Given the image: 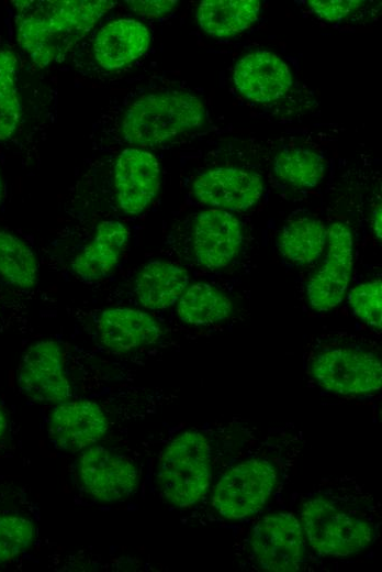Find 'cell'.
Listing matches in <instances>:
<instances>
[{"label":"cell","mask_w":382,"mask_h":572,"mask_svg":"<svg viewBox=\"0 0 382 572\" xmlns=\"http://www.w3.org/2000/svg\"><path fill=\"white\" fill-rule=\"evenodd\" d=\"M304 443L303 433L290 425L258 431L211 487L205 498L210 521L241 522L272 509L292 480Z\"/></svg>","instance_id":"1"},{"label":"cell","mask_w":382,"mask_h":572,"mask_svg":"<svg viewBox=\"0 0 382 572\" xmlns=\"http://www.w3.org/2000/svg\"><path fill=\"white\" fill-rule=\"evenodd\" d=\"M290 505L311 548L324 559L359 554L380 539L381 504L356 477H324L293 493Z\"/></svg>","instance_id":"2"},{"label":"cell","mask_w":382,"mask_h":572,"mask_svg":"<svg viewBox=\"0 0 382 572\" xmlns=\"http://www.w3.org/2000/svg\"><path fill=\"white\" fill-rule=\"evenodd\" d=\"M258 431L257 427L232 419L175 435L157 461L155 484L161 499L181 509L205 501L229 459Z\"/></svg>","instance_id":"3"},{"label":"cell","mask_w":382,"mask_h":572,"mask_svg":"<svg viewBox=\"0 0 382 572\" xmlns=\"http://www.w3.org/2000/svg\"><path fill=\"white\" fill-rule=\"evenodd\" d=\"M234 536V563L247 571L297 572L327 568L310 546L296 514L267 510L245 521Z\"/></svg>","instance_id":"4"},{"label":"cell","mask_w":382,"mask_h":572,"mask_svg":"<svg viewBox=\"0 0 382 572\" xmlns=\"http://www.w3.org/2000/svg\"><path fill=\"white\" fill-rule=\"evenodd\" d=\"M307 369L321 387L342 396L374 394L382 385L380 353L353 337L319 339L308 353Z\"/></svg>","instance_id":"5"},{"label":"cell","mask_w":382,"mask_h":572,"mask_svg":"<svg viewBox=\"0 0 382 572\" xmlns=\"http://www.w3.org/2000/svg\"><path fill=\"white\" fill-rule=\"evenodd\" d=\"M201 100L184 91H159L142 96L126 110L124 139L139 146H155L200 128L205 121Z\"/></svg>","instance_id":"6"},{"label":"cell","mask_w":382,"mask_h":572,"mask_svg":"<svg viewBox=\"0 0 382 572\" xmlns=\"http://www.w3.org/2000/svg\"><path fill=\"white\" fill-rule=\"evenodd\" d=\"M77 477L90 496L102 502H116L136 492L141 472L131 457L92 444L79 457Z\"/></svg>","instance_id":"7"},{"label":"cell","mask_w":382,"mask_h":572,"mask_svg":"<svg viewBox=\"0 0 382 572\" xmlns=\"http://www.w3.org/2000/svg\"><path fill=\"white\" fill-rule=\"evenodd\" d=\"M327 252L323 265L306 284L310 306L329 311L346 295L353 265V239L348 226L334 222L326 229Z\"/></svg>","instance_id":"8"},{"label":"cell","mask_w":382,"mask_h":572,"mask_svg":"<svg viewBox=\"0 0 382 572\" xmlns=\"http://www.w3.org/2000/svg\"><path fill=\"white\" fill-rule=\"evenodd\" d=\"M16 381L20 391L37 403L59 404L72 397L60 346L52 340L35 342L24 352Z\"/></svg>","instance_id":"9"},{"label":"cell","mask_w":382,"mask_h":572,"mask_svg":"<svg viewBox=\"0 0 382 572\" xmlns=\"http://www.w3.org/2000/svg\"><path fill=\"white\" fill-rule=\"evenodd\" d=\"M111 426L105 408L93 400H67L56 404L47 435L56 449L80 451L99 442Z\"/></svg>","instance_id":"10"},{"label":"cell","mask_w":382,"mask_h":572,"mask_svg":"<svg viewBox=\"0 0 382 572\" xmlns=\"http://www.w3.org/2000/svg\"><path fill=\"white\" fill-rule=\"evenodd\" d=\"M195 198L215 209L241 211L258 202L263 193V180L254 170L239 167H214L196 176L193 182Z\"/></svg>","instance_id":"11"},{"label":"cell","mask_w":382,"mask_h":572,"mask_svg":"<svg viewBox=\"0 0 382 572\" xmlns=\"http://www.w3.org/2000/svg\"><path fill=\"white\" fill-rule=\"evenodd\" d=\"M241 242V224L229 211L212 208L196 216L192 248L200 265L213 270L229 265L239 253Z\"/></svg>","instance_id":"12"},{"label":"cell","mask_w":382,"mask_h":572,"mask_svg":"<svg viewBox=\"0 0 382 572\" xmlns=\"http://www.w3.org/2000/svg\"><path fill=\"white\" fill-rule=\"evenodd\" d=\"M114 182L121 209L130 215H138L147 208L158 193L159 163L147 151L126 148L116 158Z\"/></svg>","instance_id":"13"},{"label":"cell","mask_w":382,"mask_h":572,"mask_svg":"<svg viewBox=\"0 0 382 572\" xmlns=\"http://www.w3.org/2000/svg\"><path fill=\"white\" fill-rule=\"evenodd\" d=\"M233 79L237 90L256 102H271L288 92L293 84L288 65L269 51L246 54L235 65Z\"/></svg>","instance_id":"14"},{"label":"cell","mask_w":382,"mask_h":572,"mask_svg":"<svg viewBox=\"0 0 382 572\" xmlns=\"http://www.w3.org/2000/svg\"><path fill=\"white\" fill-rule=\"evenodd\" d=\"M99 341L116 352L156 343L162 336L159 323L148 314L132 308L102 311L96 321Z\"/></svg>","instance_id":"15"},{"label":"cell","mask_w":382,"mask_h":572,"mask_svg":"<svg viewBox=\"0 0 382 572\" xmlns=\"http://www.w3.org/2000/svg\"><path fill=\"white\" fill-rule=\"evenodd\" d=\"M149 43V31L143 23L132 19L115 20L97 34L94 57L103 68L119 69L144 55Z\"/></svg>","instance_id":"16"},{"label":"cell","mask_w":382,"mask_h":572,"mask_svg":"<svg viewBox=\"0 0 382 572\" xmlns=\"http://www.w3.org/2000/svg\"><path fill=\"white\" fill-rule=\"evenodd\" d=\"M127 239L128 230L122 222L106 220L99 223L94 238L72 262L75 273L83 280L101 278L117 263Z\"/></svg>","instance_id":"17"},{"label":"cell","mask_w":382,"mask_h":572,"mask_svg":"<svg viewBox=\"0 0 382 572\" xmlns=\"http://www.w3.org/2000/svg\"><path fill=\"white\" fill-rule=\"evenodd\" d=\"M189 284L188 272L171 262H148L137 274L134 293L147 309H166L172 306Z\"/></svg>","instance_id":"18"},{"label":"cell","mask_w":382,"mask_h":572,"mask_svg":"<svg viewBox=\"0 0 382 572\" xmlns=\"http://www.w3.org/2000/svg\"><path fill=\"white\" fill-rule=\"evenodd\" d=\"M259 10L257 0H204L198 7L196 19L211 36L231 37L251 26Z\"/></svg>","instance_id":"19"},{"label":"cell","mask_w":382,"mask_h":572,"mask_svg":"<svg viewBox=\"0 0 382 572\" xmlns=\"http://www.w3.org/2000/svg\"><path fill=\"white\" fill-rule=\"evenodd\" d=\"M38 4L55 40L85 33L113 6V1L63 0Z\"/></svg>","instance_id":"20"},{"label":"cell","mask_w":382,"mask_h":572,"mask_svg":"<svg viewBox=\"0 0 382 572\" xmlns=\"http://www.w3.org/2000/svg\"><path fill=\"white\" fill-rule=\"evenodd\" d=\"M232 311V300L206 283L188 286L178 299L177 306L178 317L193 326L217 323L227 319Z\"/></svg>","instance_id":"21"},{"label":"cell","mask_w":382,"mask_h":572,"mask_svg":"<svg viewBox=\"0 0 382 572\" xmlns=\"http://www.w3.org/2000/svg\"><path fill=\"white\" fill-rule=\"evenodd\" d=\"M278 244L286 260L297 265H307L323 253L326 244V228L315 218L295 219L283 227Z\"/></svg>","instance_id":"22"},{"label":"cell","mask_w":382,"mask_h":572,"mask_svg":"<svg viewBox=\"0 0 382 572\" xmlns=\"http://www.w3.org/2000/svg\"><path fill=\"white\" fill-rule=\"evenodd\" d=\"M0 276L24 289L34 287L38 276L36 257L31 248L16 235L1 230Z\"/></svg>","instance_id":"23"},{"label":"cell","mask_w":382,"mask_h":572,"mask_svg":"<svg viewBox=\"0 0 382 572\" xmlns=\"http://www.w3.org/2000/svg\"><path fill=\"white\" fill-rule=\"evenodd\" d=\"M33 11L19 8L16 19V41L34 64L45 67L58 55L56 40L50 33L38 7Z\"/></svg>","instance_id":"24"},{"label":"cell","mask_w":382,"mask_h":572,"mask_svg":"<svg viewBox=\"0 0 382 572\" xmlns=\"http://www.w3.org/2000/svg\"><path fill=\"white\" fill-rule=\"evenodd\" d=\"M273 169L282 182L293 187L311 188L322 182L325 163L312 150L292 147L284 148L276 155Z\"/></svg>","instance_id":"25"},{"label":"cell","mask_w":382,"mask_h":572,"mask_svg":"<svg viewBox=\"0 0 382 572\" xmlns=\"http://www.w3.org/2000/svg\"><path fill=\"white\" fill-rule=\"evenodd\" d=\"M16 74V55L10 50L0 48V141L13 135L22 117Z\"/></svg>","instance_id":"26"},{"label":"cell","mask_w":382,"mask_h":572,"mask_svg":"<svg viewBox=\"0 0 382 572\" xmlns=\"http://www.w3.org/2000/svg\"><path fill=\"white\" fill-rule=\"evenodd\" d=\"M34 524L20 515H0V564L26 550L34 538Z\"/></svg>","instance_id":"27"},{"label":"cell","mask_w":382,"mask_h":572,"mask_svg":"<svg viewBox=\"0 0 382 572\" xmlns=\"http://www.w3.org/2000/svg\"><path fill=\"white\" fill-rule=\"evenodd\" d=\"M348 302L353 314L364 323L375 329L382 327V283L381 279L362 283L355 286Z\"/></svg>","instance_id":"28"},{"label":"cell","mask_w":382,"mask_h":572,"mask_svg":"<svg viewBox=\"0 0 382 572\" xmlns=\"http://www.w3.org/2000/svg\"><path fill=\"white\" fill-rule=\"evenodd\" d=\"M359 0H311L312 11L326 21H340L361 6Z\"/></svg>","instance_id":"29"},{"label":"cell","mask_w":382,"mask_h":572,"mask_svg":"<svg viewBox=\"0 0 382 572\" xmlns=\"http://www.w3.org/2000/svg\"><path fill=\"white\" fill-rule=\"evenodd\" d=\"M127 7L139 15L161 16L173 10L175 0L126 1Z\"/></svg>","instance_id":"30"},{"label":"cell","mask_w":382,"mask_h":572,"mask_svg":"<svg viewBox=\"0 0 382 572\" xmlns=\"http://www.w3.org/2000/svg\"><path fill=\"white\" fill-rule=\"evenodd\" d=\"M381 219H382L381 205H378V206H375L374 210L372 211V216H371L372 231L378 239H381V227H382Z\"/></svg>","instance_id":"31"},{"label":"cell","mask_w":382,"mask_h":572,"mask_svg":"<svg viewBox=\"0 0 382 572\" xmlns=\"http://www.w3.org/2000/svg\"><path fill=\"white\" fill-rule=\"evenodd\" d=\"M5 428H7V420H5V416L3 414L2 407L0 405V439L3 436Z\"/></svg>","instance_id":"32"},{"label":"cell","mask_w":382,"mask_h":572,"mask_svg":"<svg viewBox=\"0 0 382 572\" xmlns=\"http://www.w3.org/2000/svg\"><path fill=\"white\" fill-rule=\"evenodd\" d=\"M3 198V182H2V178H1V175H0V202Z\"/></svg>","instance_id":"33"}]
</instances>
